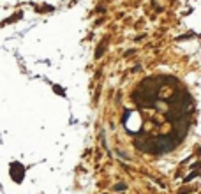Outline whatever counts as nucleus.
<instances>
[{
    "label": "nucleus",
    "instance_id": "obj_2",
    "mask_svg": "<svg viewBox=\"0 0 201 194\" xmlns=\"http://www.w3.org/2000/svg\"><path fill=\"white\" fill-rule=\"evenodd\" d=\"M106 46H108V41L104 39V41H103V44H101V46H97V51H95V58H99V57L103 55V51L106 49Z\"/></svg>",
    "mask_w": 201,
    "mask_h": 194
},
{
    "label": "nucleus",
    "instance_id": "obj_4",
    "mask_svg": "<svg viewBox=\"0 0 201 194\" xmlns=\"http://www.w3.org/2000/svg\"><path fill=\"white\" fill-rule=\"evenodd\" d=\"M124 187H125L124 183H118V185H116V187H115V189H116V191H122V189H124Z\"/></svg>",
    "mask_w": 201,
    "mask_h": 194
},
{
    "label": "nucleus",
    "instance_id": "obj_3",
    "mask_svg": "<svg viewBox=\"0 0 201 194\" xmlns=\"http://www.w3.org/2000/svg\"><path fill=\"white\" fill-rule=\"evenodd\" d=\"M189 37H194V32H189V34H185V35H180L178 41H187Z\"/></svg>",
    "mask_w": 201,
    "mask_h": 194
},
{
    "label": "nucleus",
    "instance_id": "obj_1",
    "mask_svg": "<svg viewBox=\"0 0 201 194\" xmlns=\"http://www.w3.org/2000/svg\"><path fill=\"white\" fill-rule=\"evenodd\" d=\"M23 175H25V168L20 164V162H12L11 164V177L16 180V182H21Z\"/></svg>",
    "mask_w": 201,
    "mask_h": 194
}]
</instances>
